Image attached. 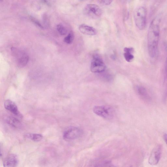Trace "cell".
Instances as JSON below:
<instances>
[{
    "label": "cell",
    "mask_w": 167,
    "mask_h": 167,
    "mask_svg": "<svg viewBox=\"0 0 167 167\" xmlns=\"http://www.w3.org/2000/svg\"><path fill=\"white\" fill-rule=\"evenodd\" d=\"M163 138L167 145V134H165L163 135Z\"/></svg>",
    "instance_id": "cell-22"
},
{
    "label": "cell",
    "mask_w": 167,
    "mask_h": 167,
    "mask_svg": "<svg viewBox=\"0 0 167 167\" xmlns=\"http://www.w3.org/2000/svg\"><path fill=\"white\" fill-rule=\"evenodd\" d=\"M162 151L161 145H157L155 146L152 151L149 159V163L152 166L157 165L161 158Z\"/></svg>",
    "instance_id": "cell-7"
},
{
    "label": "cell",
    "mask_w": 167,
    "mask_h": 167,
    "mask_svg": "<svg viewBox=\"0 0 167 167\" xmlns=\"http://www.w3.org/2000/svg\"><path fill=\"white\" fill-rule=\"evenodd\" d=\"M74 38V34L72 32H71L68 35L64 38V41L65 42L68 44L72 43Z\"/></svg>",
    "instance_id": "cell-16"
},
{
    "label": "cell",
    "mask_w": 167,
    "mask_h": 167,
    "mask_svg": "<svg viewBox=\"0 0 167 167\" xmlns=\"http://www.w3.org/2000/svg\"><path fill=\"white\" fill-rule=\"evenodd\" d=\"M98 1L100 4L108 6L111 4L113 0H98Z\"/></svg>",
    "instance_id": "cell-19"
},
{
    "label": "cell",
    "mask_w": 167,
    "mask_h": 167,
    "mask_svg": "<svg viewBox=\"0 0 167 167\" xmlns=\"http://www.w3.org/2000/svg\"><path fill=\"white\" fill-rule=\"evenodd\" d=\"M136 92L138 96L142 100L149 102L151 100V97L148 91L143 86H138L136 88Z\"/></svg>",
    "instance_id": "cell-10"
},
{
    "label": "cell",
    "mask_w": 167,
    "mask_h": 167,
    "mask_svg": "<svg viewBox=\"0 0 167 167\" xmlns=\"http://www.w3.org/2000/svg\"><path fill=\"white\" fill-rule=\"evenodd\" d=\"M160 36L159 22L155 18L150 25L148 35V48L150 57L156 58L159 53V42Z\"/></svg>",
    "instance_id": "cell-1"
},
{
    "label": "cell",
    "mask_w": 167,
    "mask_h": 167,
    "mask_svg": "<svg viewBox=\"0 0 167 167\" xmlns=\"http://www.w3.org/2000/svg\"><path fill=\"white\" fill-rule=\"evenodd\" d=\"M82 134V129L80 128L76 127H71L64 132L63 138L67 141H73L80 138Z\"/></svg>",
    "instance_id": "cell-6"
},
{
    "label": "cell",
    "mask_w": 167,
    "mask_h": 167,
    "mask_svg": "<svg viewBox=\"0 0 167 167\" xmlns=\"http://www.w3.org/2000/svg\"><path fill=\"white\" fill-rule=\"evenodd\" d=\"M112 163L110 161H103L99 162L97 163L95 166H112Z\"/></svg>",
    "instance_id": "cell-18"
},
{
    "label": "cell",
    "mask_w": 167,
    "mask_h": 167,
    "mask_svg": "<svg viewBox=\"0 0 167 167\" xmlns=\"http://www.w3.org/2000/svg\"><path fill=\"white\" fill-rule=\"evenodd\" d=\"M7 123L10 126L15 128H19L22 127V124L18 119L11 116H8L5 119Z\"/></svg>",
    "instance_id": "cell-13"
},
{
    "label": "cell",
    "mask_w": 167,
    "mask_h": 167,
    "mask_svg": "<svg viewBox=\"0 0 167 167\" xmlns=\"http://www.w3.org/2000/svg\"><path fill=\"white\" fill-rule=\"evenodd\" d=\"M57 30L60 35H65L67 33V30L62 25L59 24L57 26Z\"/></svg>",
    "instance_id": "cell-17"
},
{
    "label": "cell",
    "mask_w": 167,
    "mask_h": 167,
    "mask_svg": "<svg viewBox=\"0 0 167 167\" xmlns=\"http://www.w3.org/2000/svg\"><path fill=\"white\" fill-rule=\"evenodd\" d=\"M165 74L166 78V81L167 83V57L166 59L165 67Z\"/></svg>",
    "instance_id": "cell-21"
},
{
    "label": "cell",
    "mask_w": 167,
    "mask_h": 167,
    "mask_svg": "<svg viewBox=\"0 0 167 167\" xmlns=\"http://www.w3.org/2000/svg\"><path fill=\"white\" fill-rule=\"evenodd\" d=\"M79 30L84 35L90 36H94L97 35V30L93 27L85 24L79 26Z\"/></svg>",
    "instance_id": "cell-12"
},
{
    "label": "cell",
    "mask_w": 167,
    "mask_h": 167,
    "mask_svg": "<svg viewBox=\"0 0 167 167\" xmlns=\"http://www.w3.org/2000/svg\"><path fill=\"white\" fill-rule=\"evenodd\" d=\"M19 160L18 156L15 154H11L8 156L3 162L5 167H14L18 165Z\"/></svg>",
    "instance_id": "cell-11"
},
{
    "label": "cell",
    "mask_w": 167,
    "mask_h": 167,
    "mask_svg": "<svg viewBox=\"0 0 167 167\" xmlns=\"http://www.w3.org/2000/svg\"><path fill=\"white\" fill-rule=\"evenodd\" d=\"M31 19L34 23H35L36 25L38 26L40 28L42 29L44 28L43 26L38 20L33 18H32Z\"/></svg>",
    "instance_id": "cell-20"
},
{
    "label": "cell",
    "mask_w": 167,
    "mask_h": 167,
    "mask_svg": "<svg viewBox=\"0 0 167 167\" xmlns=\"http://www.w3.org/2000/svg\"><path fill=\"white\" fill-rule=\"evenodd\" d=\"M124 56L126 61L130 63L134 60V57L133 54L134 49L132 47H125L124 49Z\"/></svg>",
    "instance_id": "cell-14"
},
{
    "label": "cell",
    "mask_w": 167,
    "mask_h": 167,
    "mask_svg": "<svg viewBox=\"0 0 167 167\" xmlns=\"http://www.w3.org/2000/svg\"><path fill=\"white\" fill-rule=\"evenodd\" d=\"M11 50L13 56L16 59L18 66L20 68L25 67L29 62V57L28 54L24 51L16 48L13 47Z\"/></svg>",
    "instance_id": "cell-4"
},
{
    "label": "cell",
    "mask_w": 167,
    "mask_h": 167,
    "mask_svg": "<svg viewBox=\"0 0 167 167\" xmlns=\"http://www.w3.org/2000/svg\"><path fill=\"white\" fill-rule=\"evenodd\" d=\"M106 68V66L101 57L97 54L95 55L92 60L90 65V70L94 73L103 72Z\"/></svg>",
    "instance_id": "cell-5"
},
{
    "label": "cell",
    "mask_w": 167,
    "mask_h": 167,
    "mask_svg": "<svg viewBox=\"0 0 167 167\" xmlns=\"http://www.w3.org/2000/svg\"><path fill=\"white\" fill-rule=\"evenodd\" d=\"M4 106L6 110L11 112L20 118H22V115L18 110L17 105L12 101L9 100H6L4 102Z\"/></svg>",
    "instance_id": "cell-9"
},
{
    "label": "cell",
    "mask_w": 167,
    "mask_h": 167,
    "mask_svg": "<svg viewBox=\"0 0 167 167\" xmlns=\"http://www.w3.org/2000/svg\"><path fill=\"white\" fill-rule=\"evenodd\" d=\"M25 137L26 138L35 142L40 141L43 138L42 135L38 134H27L25 135Z\"/></svg>",
    "instance_id": "cell-15"
},
{
    "label": "cell",
    "mask_w": 167,
    "mask_h": 167,
    "mask_svg": "<svg viewBox=\"0 0 167 167\" xmlns=\"http://www.w3.org/2000/svg\"><path fill=\"white\" fill-rule=\"evenodd\" d=\"M146 12L143 7L136 10L134 13V19L135 25L140 30H143L146 28Z\"/></svg>",
    "instance_id": "cell-2"
},
{
    "label": "cell",
    "mask_w": 167,
    "mask_h": 167,
    "mask_svg": "<svg viewBox=\"0 0 167 167\" xmlns=\"http://www.w3.org/2000/svg\"><path fill=\"white\" fill-rule=\"evenodd\" d=\"M84 13L91 18H99L102 14V10L98 5L95 4H88L85 7Z\"/></svg>",
    "instance_id": "cell-8"
},
{
    "label": "cell",
    "mask_w": 167,
    "mask_h": 167,
    "mask_svg": "<svg viewBox=\"0 0 167 167\" xmlns=\"http://www.w3.org/2000/svg\"><path fill=\"white\" fill-rule=\"evenodd\" d=\"M93 111L99 116L106 119L113 118L114 113L113 108L108 105L95 106L93 108Z\"/></svg>",
    "instance_id": "cell-3"
}]
</instances>
